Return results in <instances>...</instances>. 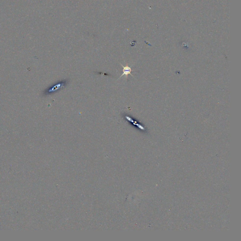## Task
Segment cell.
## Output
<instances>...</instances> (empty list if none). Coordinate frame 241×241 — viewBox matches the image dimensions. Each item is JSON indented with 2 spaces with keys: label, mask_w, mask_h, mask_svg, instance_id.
<instances>
[{
  "label": "cell",
  "mask_w": 241,
  "mask_h": 241,
  "mask_svg": "<svg viewBox=\"0 0 241 241\" xmlns=\"http://www.w3.org/2000/svg\"><path fill=\"white\" fill-rule=\"evenodd\" d=\"M121 65L122 66V67L123 68V74L122 75V76H121L119 77V78H121V77L123 76L124 75H125L127 77V78L128 77V76L129 75H130L131 76H132V75L131 74V72L132 71L131 67H129L128 65H127L125 66H124L122 65Z\"/></svg>",
  "instance_id": "obj_1"
},
{
  "label": "cell",
  "mask_w": 241,
  "mask_h": 241,
  "mask_svg": "<svg viewBox=\"0 0 241 241\" xmlns=\"http://www.w3.org/2000/svg\"><path fill=\"white\" fill-rule=\"evenodd\" d=\"M65 84V83L64 82H60L59 83V84L56 85L55 86H54L53 87V88L51 89L50 90V92L51 91H56V90L58 89L59 88H61L63 87V86Z\"/></svg>",
  "instance_id": "obj_2"
}]
</instances>
